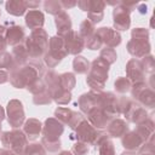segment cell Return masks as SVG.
Returning <instances> with one entry per match:
<instances>
[{"instance_id": "cell-1", "label": "cell", "mask_w": 155, "mask_h": 155, "mask_svg": "<svg viewBox=\"0 0 155 155\" xmlns=\"http://www.w3.org/2000/svg\"><path fill=\"white\" fill-rule=\"evenodd\" d=\"M45 70L46 69L40 59H31L29 63L10 70L8 80L13 87L24 88L34 82L38 78H41Z\"/></svg>"}, {"instance_id": "cell-2", "label": "cell", "mask_w": 155, "mask_h": 155, "mask_svg": "<svg viewBox=\"0 0 155 155\" xmlns=\"http://www.w3.org/2000/svg\"><path fill=\"white\" fill-rule=\"evenodd\" d=\"M109 67L110 65L101 57L92 61L86 78V82L91 87V91H97V92L103 91L105 82L108 80Z\"/></svg>"}, {"instance_id": "cell-3", "label": "cell", "mask_w": 155, "mask_h": 155, "mask_svg": "<svg viewBox=\"0 0 155 155\" xmlns=\"http://www.w3.org/2000/svg\"><path fill=\"white\" fill-rule=\"evenodd\" d=\"M48 40H50L48 35L42 28L31 30L30 35L27 36L23 42L29 54V58L33 59L42 58L48 48Z\"/></svg>"}, {"instance_id": "cell-4", "label": "cell", "mask_w": 155, "mask_h": 155, "mask_svg": "<svg viewBox=\"0 0 155 155\" xmlns=\"http://www.w3.org/2000/svg\"><path fill=\"white\" fill-rule=\"evenodd\" d=\"M132 39L127 42V51L131 56L137 58H144L150 52L149 31L145 28H136L131 33Z\"/></svg>"}, {"instance_id": "cell-5", "label": "cell", "mask_w": 155, "mask_h": 155, "mask_svg": "<svg viewBox=\"0 0 155 155\" xmlns=\"http://www.w3.org/2000/svg\"><path fill=\"white\" fill-rule=\"evenodd\" d=\"M68 54L67 48H65V44H64V39L62 36L54 35L52 38H50L48 40V48L45 53L44 62L48 68H54L57 67L61 61Z\"/></svg>"}, {"instance_id": "cell-6", "label": "cell", "mask_w": 155, "mask_h": 155, "mask_svg": "<svg viewBox=\"0 0 155 155\" xmlns=\"http://www.w3.org/2000/svg\"><path fill=\"white\" fill-rule=\"evenodd\" d=\"M1 143L5 147V149L11 150L16 155H23L24 150L28 145V139L27 136L22 130H12V131H6L2 132L0 136Z\"/></svg>"}, {"instance_id": "cell-7", "label": "cell", "mask_w": 155, "mask_h": 155, "mask_svg": "<svg viewBox=\"0 0 155 155\" xmlns=\"http://www.w3.org/2000/svg\"><path fill=\"white\" fill-rule=\"evenodd\" d=\"M76 5L85 12H87V19L93 24L99 23L104 16L105 2L101 0H79Z\"/></svg>"}, {"instance_id": "cell-8", "label": "cell", "mask_w": 155, "mask_h": 155, "mask_svg": "<svg viewBox=\"0 0 155 155\" xmlns=\"http://www.w3.org/2000/svg\"><path fill=\"white\" fill-rule=\"evenodd\" d=\"M131 94L142 107L154 108L155 105V92L150 86H147L145 82L134 84L131 87Z\"/></svg>"}, {"instance_id": "cell-9", "label": "cell", "mask_w": 155, "mask_h": 155, "mask_svg": "<svg viewBox=\"0 0 155 155\" xmlns=\"http://www.w3.org/2000/svg\"><path fill=\"white\" fill-rule=\"evenodd\" d=\"M42 137L41 143H53V142H61L59 137L64 132V125L59 122L56 117H48L45 120V124L42 125Z\"/></svg>"}, {"instance_id": "cell-10", "label": "cell", "mask_w": 155, "mask_h": 155, "mask_svg": "<svg viewBox=\"0 0 155 155\" xmlns=\"http://www.w3.org/2000/svg\"><path fill=\"white\" fill-rule=\"evenodd\" d=\"M74 131H75L74 138L78 142L86 143L87 145H94L96 144V140L102 134V132H99V130L94 128L90 122H87L86 119Z\"/></svg>"}, {"instance_id": "cell-11", "label": "cell", "mask_w": 155, "mask_h": 155, "mask_svg": "<svg viewBox=\"0 0 155 155\" xmlns=\"http://www.w3.org/2000/svg\"><path fill=\"white\" fill-rule=\"evenodd\" d=\"M6 113H7V122L10 124V126H12L13 128H18L19 126L23 125L25 115H24V108L21 101L11 99L7 103Z\"/></svg>"}, {"instance_id": "cell-12", "label": "cell", "mask_w": 155, "mask_h": 155, "mask_svg": "<svg viewBox=\"0 0 155 155\" xmlns=\"http://www.w3.org/2000/svg\"><path fill=\"white\" fill-rule=\"evenodd\" d=\"M54 116L59 122H62L63 125H68L71 130H75L85 120V117L80 113L63 107H59L54 110Z\"/></svg>"}, {"instance_id": "cell-13", "label": "cell", "mask_w": 155, "mask_h": 155, "mask_svg": "<svg viewBox=\"0 0 155 155\" xmlns=\"http://www.w3.org/2000/svg\"><path fill=\"white\" fill-rule=\"evenodd\" d=\"M131 11L125 6L124 1H120L117 6L114 7L113 10V22H114V28L115 30H127L131 25V17H130Z\"/></svg>"}, {"instance_id": "cell-14", "label": "cell", "mask_w": 155, "mask_h": 155, "mask_svg": "<svg viewBox=\"0 0 155 155\" xmlns=\"http://www.w3.org/2000/svg\"><path fill=\"white\" fill-rule=\"evenodd\" d=\"M126 74L127 79L133 84L145 82V70L142 64V61L139 59H130L126 64Z\"/></svg>"}, {"instance_id": "cell-15", "label": "cell", "mask_w": 155, "mask_h": 155, "mask_svg": "<svg viewBox=\"0 0 155 155\" xmlns=\"http://www.w3.org/2000/svg\"><path fill=\"white\" fill-rule=\"evenodd\" d=\"M86 116L90 121V124L97 128V130H101V128H105L108 126V124L113 120V117L107 114L102 108L99 107H94L92 108L91 110H88L86 113Z\"/></svg>"}, {"instance_id": "cell-16", "label": "cell", "mask_w": 155, "mask_h": 155, "mask_svg": "<svg viewBox=\"0 0 155 155\" xmlns=\"http://www.w3.org/2000/svg\"><path fill=\"white\" fill-rule=\"evenodd\" d=\"M64 44L68 54L79 56V53L85 48V40L80 36V34L75 30H70L64 38Z\"/></svg>"}, {"instance_id": "cell-17", "label": "cell", "mask_w": 155, "mask_h": 155, "mask_svg": "<svg viewBox=\"0 0 155 155\" xmlns=\"http://www.w3.org/2000/svg\"><path fill=\"white\" fill-rule=\"evenodd\" d=\"M94 33L98 35V38L101 39L102 44L105 47L114 48V47L119 46L121 42V35L113 28L102 27V28H98L97 31H94Z\"/></svg>"}, {"instance_id": "cell-18", "label": "cell", "mask_w": 155, "mask_h": 155, "mask_svg": "<svg viewBox=\"0 0 155 155\" xmlns=\"http://www.w3.org/2000/svg\"><path fill=\"white\" fill-rule=\"evenodd\" d=\"M25 40V33L23 27L11 23L8 28H6V42L10 46H17L19 44H23Z\"/></svg>"}, {"instance_id": "cell-19", "label": "cell", "mask_w": 155, "mask_h": 155, "mask_svg": "<svg viewBox=\"0 0 155 155\" xmlns=\"http://www.w3.org/2000/svg\"><path fill=\"white\" fill-rule=\"evenodd\" d=\"M121 143H122V147L128 150V151H136V150H139L140 147L145 143L143 140V138L136 133L134 131H128L127 133H125L121 138Z\"/></svg>"}, {"instance_id": "cell-20", "label": "cell", "mask_w": 155, "mask_h": 155, "mask_svg": "<svg viewBox=\"0 0 155 155\" xmlns=\"http://www.w3.org/2000/svg\"><path fill=\"white\" fill-rule=\"evenodd\" d=\"M128 132V125L122 119H113L107 126V134L111 138H120Z\"/></svg>"}, {"instance_id": "cell-21", "label": "cell", "mask_w": 155, "mask_h": 155, "mask_svg": "<svg viewBox=\"0 0 155 155\" xmlns=\"http://www.w3.org/2000/svg\"><path fill=\"white\" fill-rule=\"evenodd\" d=\"M41 131H42V124H41L38 119L30 117V119H28V120L24 122L23 132H24V134L27 136V139H29V140H35L36 138H39Z\"/></svg>"}, {"instance_id": "cell-22", "label": "cell", "mask_w": 155, "mask_h": 155, "mask_svg": "<svg viewBox=\"0 0 155 155\" xmlns=\"http://www.w3.org/2000/svg\"><path fill=\"white\" fill-rule=\"evenodd\" d=\"M54 23L57 27V35L58 36L64 38L71 30V19H70V16L65 11L54 16Z\"/></svg>"}, {"instance_id": "cell-23", "label": "cell", "mask_w": 155, "mask_h": 155, "mask_svg": "<svg viewBox=\"0 0 155 155\" xmlns=\"http://www.w3.org/2000/svg\"><path fill=\"white\" fill-rule=\"evenodd\" d=\"M25 25L31 29V30H35V29H41L44 23H45V17H44V13L39 10H30L27 15H25Z\"/></svg>"}, {"instance_id": "cell-24", "label": "cell", "mask_w": 155, "mask_h": 155, "mask_svg": "<svg viewBox=\"0 0 155 155\" xmlns=\"http://www.w3.org/2000/svg\"><path fill=\"white\" fill-rule=\"evenodd\" d=\"M94 145L98 148V154L99 155H116L114 143L107 133H102L98 137V139L96 140Z\"/></svg>"}, {"instance_id": "cell-25", "label": "cell", "mask_w": 155, "mask_h": 155, "mask_svg": "<svg viewBox=\"0 0 155 155\" xmlns=\"http://www.w3.org/2000/svg\"><path fill=\"white\" fill-rule=\"evenodd\" d=\"M78 105L82 113H87L92 108L97 107V91H90L84 93L78 99Z\"/></svg>"}, {"instance_id": "cell-26", "label": "cell", "mask_w": 155, "mask_h": 155, "mask_svg": "<svg viewBox=\"0 0 155 155\" xmlns=\"http://www.w3.org/2000/svg\"><path fill=\"white\" fill-rule=\"evenodd\" d=\"M11 56H12V59H13V68L22 67V65L27 64V62L29 59V54L27 52V48H25L24 44H19V45L15 46L12 48Z\"/></svg>"}, {"instance_id": "cell-27", "label": "cell", "mask_w": 155, "mask_h": 155, "mask_svg": "<svg viewBox=\"0 0 155 155\" xmlns=\"http://www.w3.org/2000/svg\"><path fill=\"white\" fill-rule=\"evenodd\" d=\"M5 8L7 13L12 16H23L28 10L27 4L24 0H8L5 2Z\"/></svg>"}, {"instance_id": "cell-28", "label": "cell", "mask_w": 155, "mask_h": 155, "mask_svg": "<svg viewBox=\"0 0 155 155\" xmlns=\"http://www.w3.org/2000/svg\"><path fill=\"white\" fill-rule=\"evenodd\" d=\"M58 81H59V85L63 90L65 91H71L75 86V75L73 73H63V74H59L58 75Z\"/></svg>"}, {"instance_id": "cell-29", "label": "cell", "mask_w": 155, "mask_h": 155, "mask_svg": "<svg viewBox=\"0 0 155 155\" xmlns=\"http://www.w3.org/2000/svg\"><path fill=\"white\" fill-rule=\"evenodd\" d=\"M73 69L78 74H87L90 69V62L82 56H76L73 61Z\"/></svg>"}, {"instance_id": "cell-30", "label": "cell", "mask_w": 155, "mask_h": 155, "mask_svg": "<svg viewBox=\"0 0 155 155\" xmlns=\"http://www.w3.org/2000/svg\"><path fill=\"white\" fill-rule=\"evenodd\" d=\"M44 10L46 12H48L50 15L57 16L58 13L63 12V7L61 4V0H46L44 2Z\"/></svg>"}, {"instance_id": "cell-31", "label": "cell", "mask_w": 155, "mask_h": 155, "mask_svg": "<svg viewBox=\"0 0 155 155\" xmlns=\"http://www.w3.org/2000/svg\"><path fill=\"white\" fill-rule=\"evenodd\" d=\"M79 34H80V36H81L84 40L88 39L91 35L94 34V24H93L92 22H90V21L86 18V19L80 24Z\"/></svg>"}, {"instance_id": "cell-32", "label": "cell", "mask_w": 155, "mask_h": 155, "mask_svg": "<svg viewBox=\"0 0 155 155\" xmlns=\"http://www.w3.org/2000/svg\"><path fill=\"white\" fill-rule=\"evenodd\" d=\"M114 87H115V91L119 92V93H126L131 90L132 87V82L127 79V78H124V76H120L115 80L114 82Z\"/></svg>"}, {"instance_id": "cell-33", "label": "cell", "mask_w": 155, "mask_h": 155, "mask_svg": "<svg viewBox=\"0 0 155 155\" xmlns=\"http://www.w3.org/2000/svg\"><path fill=\"white\" fill-rule=\"evenodd\" d=\"M23 155H46V149L41 143H31L27 145Z\"/></svg>"}, {"instance_id": "cell-34", "label": "cell", "mask_w": 155, "mask_h": 155, "mask_svg": "<svg viewBox=\"0 0 155 155\" xmlns=\"http://www.w3.org/2000/svg\"><path fill=\"white\" fill-rule=\"evenodd\" d=\"M99 57H101L103 61H105L109 65H111V64L116 61L117 54H116V52H115V50H114V48L104 47V48H102V50H101V54H99Z\"/></svg>"}, {"instance_id": "cell-35", "label": "cell", "mask_w": 155, "mask_h": 155, "mask_svg": "<svg viewBox=\"0 0 155 155\" xmlns=\"http://www.w3.org/2000/svg\"><path fill=\"white\" fill-rule=\"evenodd\" d=\"M27 90H28L30 93H33V94H38V93H41V92L46 91L47 87H46V84L44 82V80H42L41 78H38L34 82H31V84L27 87Z\"/></svg>"}, {"instance_id": "cell-36", "label": "cell", "mask_w": 155, "mask_h": 155, "mask_svg": "<svg viewBox=\"0 0 155 155\" xmlns=\"http://www.w3.org/2000/svg\"><path fill=\"white\" fill-rule=\"evenodd\" d=\"M33 102L34 104L36 105H46V104H50L52 102V98L48 93V91H44L41 93H38V94H34L33 97Z\"/></svg>"}, {"instance_id": "cell-37", "label": "cell", "mask_w": 155, "mask_h": 155, "mask_svg": "<svg viewBox=\"0 0 155 155\" xmlns=\"http://www.w3.org/2000/svg\"><path fill=\"white\" fill-rule=\"evenodd\" d=\"M85 46L90 50H101L103 44H102L101 39L98 38V35L94 33L93 35H91L88 39L85 40Z\"/></svg>"}, {"instance_id": "cell-38", "label": "cell", "mask_w": 155, "mask_h": 155, "mask_svg": "<svg viewBox=\"0 0 155 155\" xmlns=\"http://www.w3.org/2000/svg\"><path fill=\"white\" fill-rule=\"evenodd\" d=\"M13 69V59H12V56L8 53V52H1L0 53V69Z\"/></svg>"}, {"instance_id": "cell-39", "label": "cell", "mask_w": 155, "mask_h": 155, "mask_svg": "<svg viewBox=\"0 0 155 155\" xmlns=\"http://www.w3.org/2000/svg\"><path fill=\"white\" fill-rule=\"evenodd\" d=\"M88 153V145L86 143L82 142H78L74 143L73 148H71V154L73 155H86Z\"/></svg>"}, {"instance_id": "cell-40", "label": "cell", "mask_w": 155, "mask_h": 155, "mask_svg": "<svg viewBox=\"0 0 155 155\" xmlns=\"http://www.w3.org/2000/svg\"><path fill=\"white\" fill-rule=\"evenodd\" d=\"M142 64H143V67H144L145 74H147V73H150V74L154 73L155 63H154V57H153V56H147V57H144V59L142 61Z\"/></svg>"}, {"instance_id": "cell-41", "label": "cell", "mask_w": 155, "mask_h": 155, "mask_svg": "<svg viewBox=\"0 0 155 155\" xmlns=\"http://www.w3.org/2000/svg\"><path fill=\"white\" fill-rule=\"evenodd\" d=\"M7 46L6 42V27L4 24H0V53L5 51Z\"/></svg>"}, {"instance_id": "cell-42", "label": "cell", "mask_w": 155, "mask_h": 155, "mask_svg": "<svg viewBox=\"0 0 155 155\" xmlns=\"http://www.w3.org/2000/svg\"><path fill=\"white\" fill-rule=\"evenodd\" d=\"M61 4H62V7L63 10H67V8H71L74 6H76V1H71V0H61Z\"/></svg>"}, {"instance_id": "cell-43", "label": "cell", "mask_w": 155, "mask_h": 155, "mask_svg": "<svg viewBox=\"0 0 155 155\" xmlns=\"http://www.w3.org/2000/svg\"><path fill=\"white\" fill-rule=\"evenodd\" d=\"M8 81V73L6 70L0 69V84H5Z\"/></svg>"}, {"instance_id": "cell-44", "label": "cell", "mask_w": 155, "mask_h": 155, "mask_svg": "<svg viewBox=\"0 0 155 155\" xmlns=\"http://www.w3.org/2000/svg\"><path fill=\"white\" fill-rule=\"evenodd\" d=\"M25 4L29 10H36V7L40 6V1H25Z\"/></svg>"}, {"instance_id": "cell-45", "label": "cell", "mask_w": 155, "mask_h": 155, "mask_svg": "<svg viewBox=\"0 0 155 155\" xmlns=\"http://www.w3.org/2000/svg\"><path fill=\"white\" fill-rule=\"evenodd\" d=\"M0 155H16V154L8 149H0Z\"/></svg>"}, {"instance_id": "cell-46", "label": "cell", "mask_w": 155, "mask_h": 155, "mask_svg": "<svg viewBox=\"0 0 155 155\" xmlns=\"http://www.w3.org/2000/svg\"><path fill=\"white\" fill-rule=\"evenodd\" d=\"M4 119H5V110H4V108L0 105V122H1Z\"/></svg>"}, {"instance_id": "cell-47", "label": "cell", "mask_w": 155, "mask_h": 155, "mask_svg": "<svg viewBox=\"0 0 155 155\" xmlns=\"http://www.w3.org/2000/svg\"><path fill=\"white\" fill-rule=\"evenodd\" d=\"M121 155H136V153H134V151H128V150H126V151H124Z\"/></svg>"}, {"instance_id": "cell-48", "label": "cell", "mask_w": 155, "mask_h": 155, "mask_svg": "<svg viewBox=\"0 0 155 155\" xmlns=\"http://www.w3.org/2000/svg\"><path fill=\"white\" fill-rule=\"evenodd\" d=\"M59 155H73L71 151H68V150H64V151H61Z\"/></svg>"}, {"instance_id": "cell-49", "label": "cell", "mask_w": 155, "mask_h": 155, "mask_svg": "<svg viewBox=\"0 0 155 155\" xmlns=\"http://www.w3.org/2000/svg\"><path fill=\"white\" fill-rule=\"evenodd\" d=\"M0 133H1V122H0ZM1 136V134H0Z\"/></svg>"}, {"instance_id": "cell-50", "label": "cell", "mask_w": 155, "mask_h": 155, "mask_svg": "<svg viewBox=\"0 0 155 155\" xmlns=\"http://www.w3.org/2000/svg\"><path fill=\"white\" fill-rule=\"evenodd\" d=\"M0 15H1V12H0Z\"/></svg>"}]
</instances>
